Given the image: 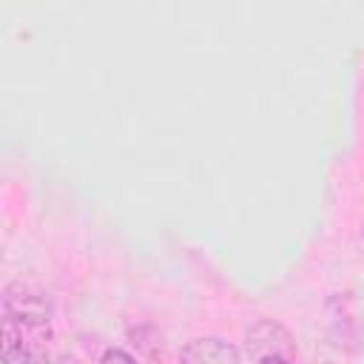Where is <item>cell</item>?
<instances>
[{"instance_id": "3957f363", "label": "cell", "mask_w": 364, "mask_h": 364, "mask_svg": "<svg viewBox=\"0 0 364 364\" xmlns=\"http://www.w3.org/2000/svg\"><path fill=\"white\" fill-rule=\"evenodd\" d=\"M182 364H239L242 355L239 350L230 344V341H222V338H193L182 347L179 353Z\"/></svg>"}, {"instance_id": "5b68a950", "label": "cell", "mask_w": 364, "mask_h": 364, "mask_svg": "<svg viewBox=\"0 0 364 364\" xmlns=\"http://www.w3.org/2000/svg\"><path fill=\"white\" fill-rule=\"evenodd\" d=\"M327 327H330V333L336 330V327H341V333H338V347L341 344H350L353 338H355V330H353V321H350V313L344 310V299L341 296H333L330 301H327Z\"/></svg>"}, {"instance_id": "7a4b0ae2", "label": "cell", "mask_w": 364, "mask_h": 364, "mask_svg": "<svg viewBox=\"0 0 364 364\" xmlns=\"http://www.w3.org/2000/svg\"><path fill=\"white\" fill-rule=\"evenodd\" d=\"M3 316H11L26 327H43L51 321V299L26 287L23 282H11L3 290Z\"/></svg>"}, {"instance_id": "277c9868", "label": "cell", "mask_w": 364, "mask_h": 364, "mask_svg": "<svg viewBox=\"0 0 364 364\" xmlns=\"http://www.w3.org/2000/svg\"><path fill=\"white\" fill-rule=\"evenodd\" d=\"M3 364H17L26 358L28 350H23V324H17L11 316H3Z\"/></svg>"}, {"instance_id": "52a82bcc", "label": "cell", "mask_w": 364, "mask_h": 364, "mask_svg": "<svg viewBox=\"0 0 364 364\" xmlns=\"http://www.w3.org/2000/svg\"><path fill=\"white\" fill-rule=\"evenodd\" d=\"M23 364H51V358H48V353H46V350H40V347H28V353H26Z\"/></svg>"}, {"instance_id": "6da1fadb", "label": "cell", "mask_w": 364, "mask_h": 364, "mask_svg": "<svg viewBox=\"0 0 364 364\" xmlns=\"http://www.w3.org/2000/svg\"><path fill=\"white\" fill-rule=\"evenodd\" d=\"M245 350L256 364H293L296 361L293 336L279 321H270V318H262L247 330Z\"/></svg>"}, {"instance_id": "8992f818", "label": "cell", "mask_w": 364, "mask_h": 364, "mask_svg": "<svg viewBox=\"0 0 364 364\" xmlns=\"http://www.w3.org/2000/svg\"><path fill=\"white\" fill-rule=\"evenodd\" d=\"M100 364H139L131 353H125V350H119V347H108L105 353H102V358H100Z\"/></svg>"}]
</instances>
